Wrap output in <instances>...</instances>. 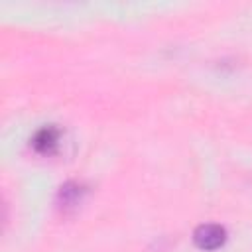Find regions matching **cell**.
<instances>
[{"mask_svg": "<svg viewBox=\"0 0 252 252\" xmlns=\"http://www.w3.org/2000/svg\"><path fill=\"white\" fill-rule=\"evenodd\" d=\"M83 187L79 183H65L59 191V201L63 207H73L81 201V195H83Z\"/></svg>", "mask_w": 252, "mask_h": 252, "instance_id": "obj_3", "label": "cell"}, {"mask_svg": "<svg viewBox=\"0 0 252 252\" xmlns=\"http://www.w3.org/2000/svg\"><path fill=\"white\" fill-rule=\"evenodd\" d=\"M57 142H59V130L55 126H43L32 138V146L39 154H51L57 148Z\"/></svg>", "mask_w": 252, "mask_h": 252, "instance_id": "obj_2", "label": "cell"}, {"mask_svg": "<svg viewBox=\"0 0 252 252\" xmlns=\"http://www.w3.org/2000/svg\"><path fill=\"white\" fill-rule=\"evenodd\" d=\"M195 244L203 250H215L219 248L224 238H226V230L220 224H201L195 228Z\"/></svg>", "mask_w": 252, "mask_h": 252, "instance_id": "obj_1", "label": "cell"}]
</instances>
